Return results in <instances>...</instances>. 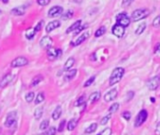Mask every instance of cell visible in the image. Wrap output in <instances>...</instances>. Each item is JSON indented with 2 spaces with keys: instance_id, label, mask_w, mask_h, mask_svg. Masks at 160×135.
<instances>
[{
  "instance_id": "d4e9b609",
  "label": "cell",
  "mask_w": 160,
  "mask_h": 135,
  "mask_svg": "<svg viewBox=\"0 0 160 135\" xmlns=\"http://www.w3.org/2000/svg\"><path fill=\"white\" fill-rule=\"evenodd\" d=\"M36 31H35V28H33V27H30L28 28L25 31V37H26V39H32L34 37H35L36 35Z\"/></svg>"
},
{
  "instance_id": "ffe728a7",
  "label": "cell",
  "mask_w": 160,
  "mask_h": 135,
  "mask_svg": "<svg viewBox=\"0 0 160 135\" xmlns=\"http://www.w3.org/2000/svg\"><path fill=\"white\" fill-rule=\"evenodd\" d=\"M77 125H78V120L75 119V118H72V119H70L69 122H67V130L72 131L75 130V128L77 127Z\"/></svg>"
},
{
  "instance_id": "e575fe53",
  "label": "cell",
  "mask_w": 160,
  "mask_h": 135,
  "mask_svg": "<svg viewBox=\"0 0 160 135\" xmlns=\"http://www.w3.org/2000/svg\"><path fill=\"white\" fill-rule=\"evenodd\" d=\"M95 80H96V76H92V77H90L89 79H88L86 82H85V84H83V86L84 87H88V86H90L92 84H93L94 82H95Z\"/></svg>"
},
{
  "instance_id": "f35d334b",
  "label": "cell",
  "mask_w": 160,
  "mask_h": 135,
  "mask_svg": "<svg viewBox=\"0 0 160 135\" xmlns=\"http://www.w3.org/2000/svg\"><path fill=\"white\" fill-rule=\"evenodd\" d=\"M66 124H67V122H66V120H62L60 122V124H59V126H58V130L59 132H62V131L64 130V129H65V126H66Z\"/></svg>"
},
{
  "instance_id": "f546056e",
  "label": "cell",
  "mask_w": 160,
  "mask_h": 135,
  "mask_svg": "<svg viewBox=\"0 0 160 135\" xmlns=\"http://www.w3.org/2000/svg\"><path fill=\"white\" fill-rule=\"evenodd\" d=\"M105 32H106V27H105V26H101V27L98 28L96 31V33H95V37H96V38H99V37L104 35Z\"/></svg>"
},
{
  "instance_id": "816d5d0a",
  "label": "cell",
  "mask_w": 160,
  "mask_h": 135,
  "mask_svg": "<svg viewBox=\"0 0 160 135\" xmlns=\"http://www.w3.org/2000/svg\"><path fill=\"white\" fill-rule=\"evenodd\" d=\"M37 135H42V134H37Z\"/></svg>"
},
{
  "instance_id": "7c38bea8",
  "label": "cell",
  "mask_w": 160,
  "mask_h": 135,
  "mask_svg": "<svg viewBox=\"0 0 160 135\" xmlns=\"http://www.w3.org/2000/svg\"><path fill=\"white\" fill-rule=\"evenodd\" d=\"M63 12V8L60 6H54L53 8H51L48 11V16L49 17H56L62 14Z\"/></svg>"
},
{
  "instance_id": "3957f363",
  "label": "cell",
  "mask_w": 160,
  "mask_h": 135,
  "mask_svg": "<svg viewBox=\"0 0 160 135\" xmlns=\"http://www.w3.org/2000/svg\"><path fill=\"white\" fill-rule=\"evenodd\" d=\"M148 118V112L146 110H141V112L139 113V114L137 116H136V119H135V122H134V126L136 128H139L141 127L142 124H143L146 120H147Z\"/></svg>"
},
{
  "instance_id": "836d02e7",
  "label": "cell",
  "mask_w": 160,
  "mask_h": 135,
  "mask_svg": "<svg viewBox=\"0 0 160 135\" xmlns=\"http://www.w3.org/2000/svg\"><path fill=\"white\" fill-rule=\"evenodd\" d=\"M84 102H85V96L83 95L77 100L75 104H76V106H81V105H83V104H84Z\"/></svg>"
},
{
  "instance_id": "2e32d148",
  "label": "cell",
  "mask_w": 160,
  "mask_h": 135,
  "mask_svg": "<svg viewBox=\"0 0 160 135\" xmlns=\"http://www.w3.org/2000/svg\"><path fill=\"white\" fill-rule=\"evenodd\" d=\"M25 7H16V8H13L11 11V14L15 16H23L25 14Z\"/></svg>"
},
{
  "instance_id": "f1b7e54d",
  "label": "cell",
  "mask_w": 160,
  "mask_h": 135,
  "mask_svg": "<svg viewBox=\"0 0 160 135\" xmlns=\"http://www.w3.org/2000/svg\"><path fill=\"white\" fill-rule=\"evenodd\" d=\"M35 94H34V92H28V93H26V95L25 97V101L27 103H31L32 101L35 100Z\"/></svg>"
},
{
  "instance_id": "7a4b0ae2",
  "label": "cell",
  "mask_w": 160,
  "mask_h": 135,
  "mask_svg": "<svg viewBox=\"0 0 160 135\" xmlns=\"http://www.w3.org/2000/svg\"><path fill=\"white\" fill-rule=\"evenodd\" d=\"M150 15V11L148 9H139L133 11L131 15V20L133 22H139Z\"/></svg>"
},
{
  "instance_id": "484cf974",
  "label": "cell",
  "mask_w": 160,
  "mask_h": 135,
  "mask_svg": "<svg viewBox=\"0 0 160 135\" xmlns=\"http://www.w3.org/2000/svg\"><path fill=\"white\" fill-rule=\"evenodd\" d=\"M97 123H93V124H91L89 127L86 128L84 132H85L86 134H91V133L95 132V131L97 130Z\"/></svg>"
},
{
  "instance_id": "f5cc1de1",
  "label": "cell",
  "mask_w": 160,
  "mask_h": 135,
  "mask_svg": "<svg viewBox=\"0 0 160 135\" xmlns=\"http://www.w3.org/2000/svg\"><path fill=\"white\" fill-rule=\"evenodd\" d=\"M0 13H1V11H0Z\"/></svg>"
},
{
  "instance_id": "e0dca14e",
  "label": "cell",
  "mask_w": 160,
  "mask_h": 135,
  "mask_svg": "<svg viewBox=\"0 0 160 135\" xmlns=\"http://www.w3.org/2000/svg\"><path fill=\"white\" fill-rule=\"evenodd\" d=\"M74 64H75V58L74 57H69L66 61V63L64 64V70L65 72H69V70H70L71 68L74 66Z\"/></svg>"
},
{
  "instance_id": "db71d44e",
  "label": "cell",
  "mask_w": 160,
  "mask_h": 135,
  "mask_svg": "<svg viewBox=\"0 0 160 135\" xmlns=\"http://www.w3.org/2000/svg\"><path fill=\"white\" fill-rule=\"evenodd\" d=\"M97 135H99V134H97Z\"/></svg>"
},
{
  "instance_id": "9a60e30c",
  "label": "cell",
  "mask_w": 160,
  "mask_h": 135,
  "mask_svg": "<svg viewBox=\"0 0 160 135\" xmlns=\"http://www.w3.org/2000/svg\"><path fill=\"white\" fill-rule=\"evenodd\" d=\"M60 25H61V23L59 21H57V20H55V21L50 22V23H48V25H46V28H45L46 29V32L47 33H51V32L53 31V30L60 27Z\"/></svg>"
},
{
  "instance_id": "b9f144b4",
  "label": "cell",
  "mask_w": 160,
  "mask_h": 135,
  "mask_svg": "<svg viewBox=\"0 0 160 135\" xmlns=\"http://www.w3.org/2000/svg\"><path fill=\"white\" fill-rule=\"evenodd\" d=\"M111 132H112V130L111 128H106L101 133H99V135H111Z\"/></svg>"
},
{
  "instance_id": "8d00e7d4",
  "label": "cell",
  "mask_w": 160,
  "mask_h": 135,
  "mask_svg": "<svg viewBox=\"0 0 160 135\" xmlns=\"http://www.w3.org/2000/svg\"><path fill=\"white\" fill-rule=\"evenodd\" d=\"M72 16H73V11H67L64 15H62V18L64 20H67V19L72 18Z\"/></svg>"
},
{
  "instance_id": "4fadbf2b",
  "label": "cell",
  "mask_w": 160,
  "mask_h": 135,
  "mask_svg": "<svg viewBox=\"0 0 160 135\" xmlns=\"http://www.w3.org/2000/svg\"><path fill=\"white\" fill-rule=\"evenodd\" d=\"M117 95H118L117 90L116 89H111L104 95V100L106 101V102H111V101L114 100L115 99H116Z\"/></svg>"
},
{
  "instance_id": "ba28073f",
  "label": "cell",
  "mask_w": 160,
  "mask_h": 135,
  "mask_svg": "<svg viewBox=\"0 0 160 135\" xmlns=\"http://www.w3.org/2000/svg\"><path fill=\"white\" fill-rule=\"evenodd\" d=\"M17 119V113L16 112H11L8 114V116L6 117V121L4 123V126L7 128H11L12 125L16 123Z\"/></svg>"
},
{
  "instance_id": "bcb514c9",
  "label": "cell",
  "mask_w": 160,
  "mask_h": 135,
  "mask_svg": "<svg viewBox=\"0 0 160 135\" xmlns=\"http://www.w3.org/2000/svg\"><path fill=\"white\" fill-rule=\"evenodd\" d=\"M155 133L156 135H160V122H158L157 125H156Z\"/></svg>"
},
{
  "instance_id": "d6986e66",
  "label": "cell",
  "mask_w": 160,
  "mask_h": 135,
  "mask_svg": "<svg viewBox=\"0 0 160 135\" xmlns=\"http://www.w3.org/2000/svg\"><path fill=\"white\" fill-rule=\"evenodd\" d=\"M61 114H62V107H61L60 105H58V106H56V108L53 110V114H52L53 119V120L59 119L60 116H61Z\"/></svg>"
},
{
  "instance_id": "8992f818",
  "label": "cell",
  "mask_w": 160,
  "mask_h": 135,
  "mask_svg": "<svg viewBox=\"0 0 160 135\" xmlns=\"http://www.w3.org/2000/svg\"><path fill=\"white\" fill-rule=\"evenodd\" d=\"M47 55L50 60H54L62 55V50L51 47V48L47 49Z\"/></svg>"
},
{
  "instance_id": "d6a6232c",
  "label": "cell",
  "mask_w": 160,
  "mask_h": 135,
  "mask_svg": "<svg viewBox=\"0 0 160 135\" xmlns=\"http://www.w3.org/2000/svg\"><path fill=\"white\" fill-rule=\"evenodd\" d=\"M56 128L52 127V128H49V129H47L46 132L44 133V135H55L56 134Z\"/></svg>"
},
{
  "instance_id": "7402d4cb",
  "label": "cell",
  "mask_w": 160,
  "mask_h": 135,
  "mask_svg": "<svg viewBox=\"0 0 160 135\" xmlns=\"http://www.w3.org/2000/svg\"><path fill=\"white\" fill-rule=\"evenodd\" d=\"M42 80H43V76L41 75V74H39V75L35 76V77H34V78L32 79L31 84H30V86L33 87V86H37V84H39L40 82H41Z\"/></svg>"
},
{
  "instance_id": "7dc6e473",
  "label": "cell",
  "mask_w": 160,
  "mask_h": 135,
  "mask_svg": "<svg viewBox=\"0 0 160 135\" xmlns=\"http://www.w3.org/2000/svg\"><path fill=\"white\" fill-rule=\"evenodd\" d=\"M86 26H87V25H84V26H80V27H79V28H78V29L76 30V31H74V35H77V34H78V33H80V32L81 31V30H83V29H84V28H85V27H86Z\"/></svg>"
},
{
  "instance_id": "c3c4849f",
  "label": "cell",
  "mask_w": 160,
  "mask_h": 135,
  "mask_svg": "<svg viewBox=\"0 0 160 135\" xmlns=\"http://www.w3.org/2000/svg\"><path fill=\"white\" fill-rule=\"evenodd\" d=\"M155 52L157 53H160V43H158V44H156L155 46Z\"/></svg>"
},
{
  "instance_id": "4316f807",
  "label": "cell",
  "mask_w": 160,
  "mask_h": 135,
  "mask_svg": "<svg viewBox=\"0 0 160 135\" xmlns=\"http://www.w3.org/2000/svg\"><path fill=\"white\" fill-rule=\"evenodd\" d=\"M146 26H147V25H146V23H141V25H139V26L137 27V29H136L135 33L137 34V35H141V33L144 32V30L146 29Z\"/></svg>"
},
{
  "instance_id": "4dcf8cb0",
  "label": "cell",
  "mask_w": 160,
  "mask_h": 135,
  "mask_svg": "<svg viewBox=\"0 0 160 135\" xmlns=\"http://www.w3.org/2000/svg\"><path fill=\"white\" fill-rule=\"evenodd\" d=\"M119 107H120V104L119 103H113L112 105H111V107L109 108V113H110L111 114H113V113H116L117 111L119 110Z\"/></svg>"
},
{
  "instance_id": "603a6c76",
  "label": "cell",
  "mask_w": 160,
  "mask_h": 135,
  "mask_svg": "<svg viewBox=\"0 0 160 135\" xmlns=\"http://www.w3.org/2000/svg\"><path fill=\"white\" fill-rule=\"evenodd\" d=\"M77 74V70H70L67 72V73L66 74V76H65V81H70L72 80L75 76H76Z\"/></svg>"
},
{
  "instance_id": "1f68e13d",
  "label": "cell",
  "mask_w": 160,
  "mask_h": 135,
  "mask_svg": "<svg viewBox=\"0 0 160 135\" xmlns=\"http://www.w3.org/2000/svg\"><path fill=\"white\" fill-rule=\"evenodd\" d=\"M49 125H50V121L48 119H45V120H43L41 123H40L39 129L41 130H47L49 128Z\"/></svg>"
},
{
  "instance_id": "60d3db41",
  "label": "cell",
  "mask_w": 160,
  "mask_h": 135,
  "mask_svg": "<svg viewBox=\"0 0 160 135\" xmlns=\"http://www.w3.org/2000/svg\"><path fill=\"white\" fill-rule=\"evenodd\" d=\"M51 2V0H37V3L39 6H47L49 5Z\"/></svg>"
},
{
  "instance_id": "44dd1931",
  "label": "cell",
  "mask_w": 160,
  "mask_h": 135,
  "mask_svg": "<svg viewBox=\"0 0 160 135\" xmlns=\"http://www.w3.org/2000/svg\"><path fill=\"white\" fill-rule=\"evenodd\" d=\"M101 98V94L100 92H98V91H97V92H94L92 93L90 97H89V101L91 103H95L96 101H97L98 100H99Z\"/></svg>"
},
{
  "instance_id": "f6af8a7d",
  "label": "cell",
  "mask_w": 160,
  "mask_h": 135,
  "mask_svg": "<svg viewBox=\"0 0 160 135\" xmlns=\"http://www.w3.org/2000/svg\"><path fill=\"white\" fill-rule=\"evenodd\" d=\"M133 97H134V92L133 91H129V92H127V101H129L130 100L133 99Z\"/></svg>"
},
{
  "instance_id": "74e56055",
  "label": "cell",
  "mask_w": 160,
  "mask_h": 135,
  "mask_svg": "<svg viewBox=\"0 0 160 135\" xmlns=\"http://www.w3.org/2000/svg\"><path fill=\"white\" fill-rule=\"evenodd\" d=\"M110 119H111V114H107V116H105L103 118H102L101 121H100V124L102 125V126H104V125H106L109 122V120H110Z\"/></svg>"
},
{
  "instance_id": "ee69618b",
  "label": "cell",
  "mask_w": 160,
  "mask_h": 135,
  "mask_svg": "<svg viewBox=\"0 0 160 135\" xmlns=\"http://www.w3.org/2000/svg\"><path fill=\"white\" fill-rule=\"evenodd\" d=\"M42 25H43V21H40V22L37 25L36 27H35V31H36V32L40 31V30H41V27H42Z\"/></svg>"
},
{
  "instance_id": "ac0fdd59",
  "label": "cell",
  "mask_w": 160,
  "mask_h": 135,
  "mask_svg": "<svg viewBox=\"0 0 160 135\" xmlns=\"http://www.w3.org/2000/svg\"><path fill=\"white\" fill-rule=\"evenodd\" d=\"M81 25V20H78V21H76L74 23H72V25H71L69 26V27L67 29L66 33H67V34H69V33H71V32L75 31V30H77L78 28L80 27Z\"/></svg>"
},
{
  "instance_id": "83f0119b",
  "label": "cell",
  "mask_w": 160,
  "mask_h": 135,
  "mask_svg": "<svg viewBox=\"0 0 160 135\" xmlns=\"http://www.w3.org/2000/svg\"><path fill=\"white\" fill-rule=\"evenodd\" d=\"M44 100H45V96H44V94L42 92H40L37 95V97L35 98V104L36 105H37V104H39V103H41L42 101H44Z\"/></svg>"
},
{
  "instance_id": "681fc988",
  "label": "cell",
  "mask_w": 160,
  "mask_h": 135,
  "mask_svg": "<svg viewBox=\"0 0 160 135\" xmlns=\"http://www.w3.org/2000/svg\"><path fill=\"white\" fill-rule=\"evenodd\" d=\"M2 2H3V3H5V4H7V3L9 2V0H2Z\"/></svg>"
},
{
  "instance_id": "9c48e42d",
  "label": "cell",
  "mask_w": 160,
  "mask_h": 135,
  "mask_svg": "<svg viewBox=\"0 0 160 135\" xmlns=\"http://www.w3.org/2000/svg\"><path fill=\"white\" fill-rule=\"evenodd\" d=\"M13 79H14V75H13V74L11 73L5 74V75L0 79V87H1V88H4L8 84H9V83H11V81Z\"/></svg>"
},
{
  "instance_id": "5bb4252c",
  "label": "cell",
  "mask_w": 160,
  "mask_h": 135,
  "mask_svg": "<svg viewBox=\"0 0 160 135\" xmlns=\"http://www.w3.org/2000/svg\"><path fill=\"white\" fill-rule=\"evenodd\" d=\"M89 36H90V32H89V31L83 33V34H81V35L79 37V38H77V39L74 41L73 46H79V45L81 44L83 42L85 41V40H86L88 38H89Z\"/></svg>"
},
{
  "instance_id": "5b68a950",
  "label": "cell",
  "mask_w": 160,
  "mask_h": 135,
  "mask_svg": "<svg viewBox=\"0 0 160 135\" xmlns=\"http://www.w3.org/2000/svg\"><path fill=\"white\" fill-rule=\"evenodd\" d=\"M28 59L25 56H18L14 58L11 61V67L12 68H21V67H25L26 65H28Z\"/></svg>"
},
{
  "instance_id": "f907efd6",
  "label": "cell",
  "mask_w": 160,
  "mask_h": 135,
  "mask_svg": "<svg viewBox=\"0 0 160 135\" xmlns=\"http://www.w3.org/2000/svg\"><path fill=\"white\" fill-rule=\"evenodd\" d=\"M151 101H152V102H155V100L154 99V98H153V97H151Z\"/></svg>"
},
{
  "instance_id": "ab89813d",
  "label": "cell",
  "mask_w": 160,
  "mask_h": 135,
  "mask_svg": "<svg viewBox=\"0 0 160 135\" xmlns=\"http://www.w3.org/2000/svg\"><path fill=\"white\" fill-rule=\"evenodd\" d=\"M122 116H123L127 121H128V120H130V118H131V113L128 112V111H125V112L122 114Z\"/></svg>"
},
{
  "instance_id": "52a82bcc",
  "label": "cell",
  "mask_w": 160,
  "mask_h": 135,
  "mask_svg": "<svg viewBox=\"0 0 160 135\" xmlns=\"http://www.w3.org/2000/svg\"><path fill=\"white\" fill-rule=\"evenodd\" d=\"M160 86V76H155L154 78H151L147 82V87L149 90L154 91L156 90Z\"/></svg>"
},
{
  "instance_id": "7bdbcfd3",
  "label": "cell",
  "mask_w": 160,
  "mask_h": 135,
  "mask_svg": "<svg viewBox=\"0 0 160 135\" xmlns=\"http://www.w3.org/2000/svg\"><path fill=\"white\" fill-rule=\"evenodd\" d=\"M134 0H123V3H122V6L124 7V8H127V7L130 6L132 3H133Z\"/></svg>"
},
{
  "instance_id": "30bf717a",
  "label": "cell",
  "mask_w": 160,
  "mask_h": 135,
  "mask_svg": "<svg viewBox=\"0 0 160 135\" xmlns=\"http://www.w3.org/2000/svg\"><path fill=\"white\" fill-rule=\"evenodd\" d=\"M53 40L52 38H50L48 36H45L40 39L39 41V45L41 46V48L43 49H49L51 47H53Z\"/></svg>"
},
{
  "instance_id": "d590c367",
  "label": "cell",
  "mask_w": 160,
  "mask_h": 135,
  "mask_svg": "<svg viewBox=\"0 0 160 135\" xmlns=\"http://www.w3.org/2000/svg\"><path fill=\"white\" fill-rule=\"evenodd\" d=\"M153 26H154V27H156V28L160 26V15H157L154 19V21H153Z\"/></svg>"
},
{
  "instance_id": "cb8c5ba5",
  "label": "cell",
  "mask_w": 160,
  "mask_h": 135,
  "mask_svg": "<svg viewBox=\"0 0 160 135\" xmlns=\"http://www.w3.org/2000/svg\"><path fill=\"white\" fill-rule=\"evenodd\" d=\"M42 116H43V107L39 106V107H37L35 110V112H34V116H35L37 120H39L40 118L42 117Z\"/></svg>"
},
{
  "instance_id": "6da1fadb",
  "label": "cell",
  "mask_w": 160,
  "mask_h": 135,
  "mask_svg": "<svg viewBox=\"0 0 160 135\" xmlns=\"http://www.w3.org/2000/svg\"><path fill=\"white\" fill-rule=\"evenodd\" d=\"M125 74V69L124 68H121V67H118L116 69H114L112 70V72L111 74V77H110V86H114V84H116L117 83H119L120 81L122 80Z\"/></svg>"
},
{
  "instance_id": "8fae6325",
  "label": "cell",
  "mask_w": 160,
  "mask_h": 135,
  "mask_svg": "<svg viewBox=\"0 0 160 135\" xmlns=\"http://www.w3.org/2000/svg\"><path fill=\"white\" fill-rule=\"evenodd\" d=\"M112 34L114 36H116L117 38H123L125 35V27L118 23H115L112 27Z\"/></svg>"
},
{
  "instance_id": "277c9868",
  "label": "cell",
  "mask_w": 160,
  "mask_h": 135,
  "mask_svg": "<svg viewBox=\"0 0 160 135\" xmlns=\"http://www.w3.org/2000/svg\"><path fill=\"white\" fill-rule=\"evenodd\" d=\"M130 21H131L130 18H129L128 15L125 12L119 13V14L116 16L117 23L122 26H124V27H127V26L130 25Z\"/></svg>"
}]
</instances>
